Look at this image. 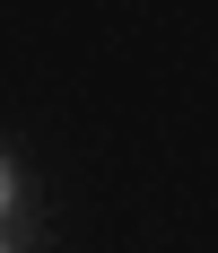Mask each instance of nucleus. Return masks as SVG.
I'll list each match as a JSON object with an SVG mask.
<instances>
[{
    "label": "nucleus",
    "mask_w": 218,
    "mask_h": 253,
    "mask_svg": "<svg viewBox=\"0 0 218 253\" xmlns=\"http://www.w3.org/2000/svg\"><path fill=\"white\" fill-rule=\"evenodd\" d=\"M0 253H9V245H0Z\"/></svg>",
    "instance_id": "nucleus-2"
},
{
    "label": "nucleus",
    "mask_w": 218,
    "mask_h": 253,
    "mask_svg": "<svg viewBox=\"0 0 218 253\" xmlns=\"http://www.w3.org/2000/svg\"><path fill=\"white\" fill-rule=\"evenodd\" d=\"M18 210V175H9V157H0V218Z\"/></svg>",
    "instance_id": "nucleus-1"
}]
</instances>
